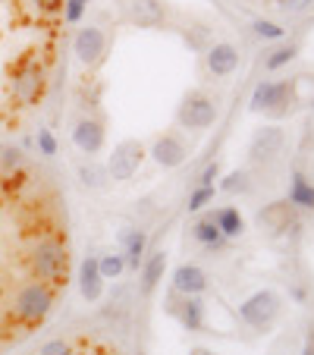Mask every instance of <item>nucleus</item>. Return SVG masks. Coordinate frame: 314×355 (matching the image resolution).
<instances>
[{"instance_id":"f257e3e1","label":"nucleus","mask_w":314,"mask_h":355,"mask_svg":"<svg viewBox=\"0 0 314 355\" xmlns=\"http://www.w3.org/2000/svg\"><path fill=\"white\" fill-rule=\"evenodd\" d=\"M67 268H69L67 245H60L57 239H44L35 245V252H32L35 280L47 283V286H60V283H67Z\"/></svg>"},{"instance_id":"7c9ffc66","label":"nucleus","mask_w":314,"mask_h":355,"mask_svg":"<svg viewBox=\"0 0 314 355\" xmlns=\"http://www.w3.org/2000/svg\"><path fill=\"white\" fill-rule=\"evenodd\" d=\"M38 355H73V346H69V343H63V340H51L47 346H41Z\"/></svg>"},{"instance_id":"f8f14e48","label":"nucleus","mask_w":314,"mask_h":355,"mask_svg":"<svg viewBox=\"0 0 314 355\" xmlns=\"http://www.w3.org/2000/svg\"><path fill=\"white\" fill-rule=\"evenodd\" d=\"M73 145L88 157L98 155L101 148H104V126L98 120H79L73 129Z\"/></svg>"},{"instance_id":"c9c22d12","label":"nucleus","mask_w":314,"mask_h":355,"mask_svg":"<svg viewBox=\"0 0 314 355\" xmlns=\"http://www.w3.org/2000/svg\"><path fill=\"white\" fill-rule=\"evenodd\" d=\"M311 355H314V349H311Z\"/></svg>"},{"instance_id":"dca6fc26","label":"nucleus","mask_w":314,"mask_h":355,"mask_svg":"<svg viewBox=\"0 0 314 355\" xmlns=\"http://www.w3.org/2000/svg\"><path fill=\"white\" fill-rule=\"evenodd\" d=\"M79 289H82V299L85 302H98L101 293H104V277L98 270V258L88 255L79 268Z\"/></svg>"},{"instance_id":"1a4fd4ad","label":"nucleus","mask_w":314,"mask_h":355,"mask_svg":"<svg viewBox=\"0 0 314 355\" xmlns=\"http://www.w3.org/2000/svg\"><path fill=\"white\" fill-rule=\"evenodd\" d=\"M104 51H107V35L101 32L98 26L79 28V35H76V41H73V54L79 57L85 67H94V63L104 57Z\"/></svg>"},{"instance_id":"7ed1b4c3","label":"nucleus","mask_w":314,"mask_h":355,"mask_svg":"<svg viewBox=\"0 0 314 355\" xmlns=\"http://www.w3.org/2000/svg\"><path fill=\"white\" fill-rule=\"evenodd\" d=\"M283 299L274 293V289H258L254 295H248L245 302L239 305V318L254 330H264L280 318Z\"/></svg>"},{"instance_id":"393cba45","label":"nucleus","mask_w":314,"mask_h":355,"mask_svg":"<svg viewBox=\"0 0 314 355\" xmlns=\"http://www.w3.org/2000/svg\"><path fill=\"white\" fill-rule=\"evenodd\" d=\"M248 189H252V176H248L245 170H233V173L223 176V182H220V192H227V195L248 192Z\"/></svg>"},{"instance_id":"f3484780","label":"nucleus","mask_w":314,"mask_h":355,"mask_svg":"<svg viewBox=\"0 0 314 355\" xmlns=\"http://www.w3.org/2000/svg\"><path fill=\"white\" fill-rule=\"evenodd\" d=\"M192 239L198 242V245H204L207 252H220V248L229 242V239H223L220 230H217L214 214H207V217H201V220L192 223Z\"/></svg>"},{"instance_id":"c756f323","label":"nucleus","mask_w":314,"mask_h":355,"mask_svg":"<svg viewBox=\"0 0 314 355\" xmlns=\"http://www.w3.org/2000/svg\"><path fill=\"white\" fill-rule=\"evenodd\" d=\"M85 0H67V3H63V19L67 22H79L82 16H85Z\"/></svg>"},{"instance_id":"bb28decb","label":"nucleus","mask_w":314,"mask_h":355,"mask_svg":"<svg viewBox=\"0 0 314 355\" xmlns=\"http://www.w3.org/2000/svg\"><path fill=\"white\" fill-rule=\"evenodd\" d=\"M214 192H217L214 186H198L192 195H189V211H201L204 205H211V201H214Z\"/></svg>"},{"instance_id":"39448f33","label":"nucleus","mask_w":314,"mask_h":355,"mask_svg":"<svg viewBox=\"0 0 314 355\" xmlns=\"http://www.w3.org/2000/svg\"><path fill=\"white\" fill-rule=\"evenodd\" d=\"M141 161H145V145L139 139H123L114 148V155L107 157V173L114 182H126L139 173Z\"/></svg>"},{"instance_id":"cd10ccee","label":"nucleus","mask_w":314,"mask_h":355,"mask_svg":"<svg viewBox=\"0 0 314 355\" xmlns=\"http://www.w3.org/2000/svg\"><path fill=\"white\" fill-rule=\"evenodd\" d=\"M277 7L286 16H305L314 10V0H277Z\"/></svg>"},{"instance_id":"423d86ee","label":"nucleus","mask_w":314,"mask_h":355,"mask_svg":"<svg viewBox=\"0 0 314 355\" xmlns=\"http://www.w3.org/2000/svg\"><path fill=\"white\" fill-rule=\"evenodd\" d=\"M120 10L126 22L139 28H157L167 22V3L164 0H120Z\"/></svg>"},{"instance_id":"9d476101","label":"nucleus","mask_w":314,"mask_h":355,"mask_svg":"<svg viewBox=\"0 0 314 355\" xmlns=\"http://www.w3.org/2000/svg\"><path fill=\"white\" fill-rule=\"evenodd\" d=\"M289 94H293V85L289 82H274V79H264L254 85L252 92V110H280L283 104L289 101Z\"/></svg>"},{"instance_id":"473e14b6","label":"nucleus","mask_w":314,"mask_h":355,"mask_svg":"<svg viewBox=\"0 0 314 355\" xmlns=\"http://www.w3.org/2000/svg\"><path fill=\"white\" fill-rule=\"evenodd\" d=\"M38 10H47V13H54V10H60L63 7V0H32Z\"/></svg>"},{"instance_id":"f03ea898","label":"nucleus","mask_w":314,"mask_h":355,"mask_svg":"<svg viewBox=\"0 0 314 355\" xmlns=\"http://www.w3.org/2000/svg\"><path fill=\"white\" fill-rule=\"evenodd\" d=\"M51 309H54V289L47 286V283H41V280L22 286L19 295L13 299V311L22 324L44 321V318L51 315Z\"/></svg>"},{"instance_id":"2eb2a0df","label":"nucleus","mask_w":314,"mask_h":355,"mask_svg":"<svg viewBox=\"0 0 314 355\" xmlns=\"http://www.w3.org/2000/svg\"><path fill=\"white\" fill-rule=\"evenodd\" d=\"M293 220H295V214H293V205H289V201H274V205H268V208L258 214L261 230H268L270 236L289 230L293 227Z\"/></svg>"},{"instance_id":"ddd939ff","label":"nucleus","mask_w":314,"mask_h":355,"mask_svg":"<svg viewBox=\"0 0 314 355\" xmlns=\"http://www.w3.org/2000/svg\"><path fill=\"white\" fill-rule=\"evenodd\" d=\"M120 245H123V261H126L129 270H139L141 261H145V248H148V236L145 230L129 227L120 233Z\"/></svg>"},{"instance_id":"6ab92c4d","label":"nucleus","mask_w":314,"mask_h":355,"mask_svg":"<svg viewBox=\"0 0 314 355\" xmlns=\"http://www.w3.org/2000/svg\"><path fill=\"white\" fill-rule=\"evenodd\" d=\"M289 205L293 208H305L314 211V186L308 182L305 173H293V182H289Z\"/></svg>"},{"instance_id":"72a5a7b5","label":"nucleus","mask_w":314,"mask_h":355,"mask_svg":"<svg viewBox=\"0 0 314 355\" xmlns=\"http://www.w3.org/2000/svg\"><path fill=\"white\" fill-rule=\"evenodd\" d=\"M192 355H211V352H204V349H195V352Z\"/></svg>"},{"instance_id":"4be33fe9","label":"nucleus","mask_w":314,"mask_h":355,"mask_svg":"<svg viewBox=\"0 0 314 355\" xmlns=\"http://www.w3.org/2000/svg\"><path fill=\"white\" fill-rule=\"evenodd\" d=\"M79 180L85 182L88 189H104L110 182V173H107V167H101V164H82Z\"/></svg>"},{"instance_id":"b1692460","label":"nucleus","mask_w":314,"mask_h":355,"mask_svg":"<svg viewBox=\"0 0 314 355\" xmlns=\"http://www.w3.org/2000/svg\"><path fill=\"white\" fill-rule=\"evenodd\" d=\"M98 270L104 280H116V277L126 270V261H123V252H110V255L98 258Z\"/></svg>"},{"instance_id":"4468645a","label":"nucleus","mask_w":314,"mask_h":355,"mask_svg":"<svg viewBox=\"0 0 314 355\" xmlns=\"http://www.w3.org/2000/svg\"><path fill=\"white\" fill-rule=\"evenodd\" d=\"M173 289L180 295H201L207 289V274L198 264H180L173 270Z\"/></svg>"},{"instance_id":"0eeeda50","label":"nucleus","mask_w":314,"mask_h":355,"mask_svg":"<svg viewBox=\"0 0 314 355\" xmlns=\"http://www.w3.org/2000/svg\"><path fill=\"white\" fill-rule=\"evenodd\" d=\"M283 145H286V135H283L280 126H261L248 141V157L254 164H268L280 155Z\"/></svg>"},{"instance_id":"aec40b11","label":"nucleus","mask_w":314,"mask_h":355,"mask_svg":"<svg viewBox=\"0 0 314 355\" xmlns=\"http://www.w3.org/2000/svg\"><path fill=\"white\" fill-rule=\"evenodd\" d=\"M164 270H167V252H154V255L141 264V293H151V289L164 280Z\"/></svg>"},{"instance_id":"e433bc0d","label":"nucleus","mask_w":314,"mask_h":355,"mask_svg":"<svg viewBox=\"0 0 314 355\" xmlns=\"http://www.w3.org/2000/svg\"><path fill=\"white\" fill-rule=\"evenodd\" d=\"M85 3H88V0H85Z\"/></svg>"},{"instance_id":"20e7f679","label":"nucleus","mask_w":314,"mask_h":355,"mask_svg":"<svg viewBox=\"0 0 314 355\" xmlns=\"http://www.w3.org/2000/svg\"><path fill=\"white\" fill-rule=\"evenodd\" d=\"M217 120V101L204 92H189L176 110V123L182 129H207Z\"/></svg>"},{"instance_id":"c85d7f7f","label":"nucleus","mask_w":314,"mask_h":355,"mask_svg":"<svg viewBox=\"0 0 314 355\" xmlns=\"http://www.w3.org/2000/svg\"><path fill=\"white\" fill-rule=\"evenodd\" d=\"M38 151L44 157H54L57 155V139L51 129H38Z\"/></svg>"},{"instance_id":"a878e982","label":"nucleus","mask_w":314,"mask_h":355,"mask_svg":"<svg viewBox=\"0 0 314 355\" xmlns=\"http://www.w3.org/2000/svg\"><path fill=\"white\" fill-rule=\"evenodd\" d=\"M252 32L258 35V38H264V41H283L286 38V28L277 26V22H270V19H254Z\"/></svg>"},{"instance_id":"5701e85b","label":"nucleus","mask_w":314,"mask_h":355,"mask_svg":"<svg viewBox=\"0 0 314 355\" xmlns=\"http://www.w3.org/2000/svg\"><path fill=\"white\" fill-rule=\"evenodd\" d=\"M295 57H299V44H283V47H277V51H270V57L264 60V67H268L270 73H277V69L289 67Z\"/></svg>"},{"instance_id":"412c9836","label":"nucleus","mask_w":314,"mask_h":355,"mask_svg":"<svg viewBox=\"0 0 314 355\" xmlns=\"http://www.w3.org/2000/svg\"><path fill=\"white\" fill-rule=\"evenodd\" d=\"M217 220V230H220L223 239H239L245 233V217L239 214V208H220L214 214Z\"/></svg>"},{"instance_id":"a211bd4d","label":"nucleus","mask_w":314,"mask_h":355,"mask_svg":"<svg viewBox=\"0 0 314 355\" xmlns=\"http://www.w3.org/2000/svg\"><path fill=\"white\" fill-rule=\"evenodd\" d=\"M176 318H180V324L189 334L204 330V302H201L198 295H186V299L176 305Z\"/></svg>"},{"instance_id":"2f4dec72","label":"nucleus","mask_w":314,"mask_h":355,"mask_svg":"<svg viewBox=\"0 0 314 355\" xmlns=\"http://www.w3.org/2000/svg\"><path fill=\"white\" fill-rule=\"evenodd\" d=\"M214 180H220V164H207L204 170H201V176H198V186H214Z\"/></svg>"},{"instance_id":"6e6552de","label":"nucleus","mask_w":314,"mask_h":355,"mask_svg":"<svg viewBox=\"0 0 314 355\" xmlns=\"http://www.w3.org/2000/svg\"><path fill=\"white\" fill-rule=\"evenodd\" d=\"M151 157H154V164H157V167H164V170L182 167V164L189 161V145L182 141V135L167 132V135H161V139L154 141Z\"/></svg>"},{"instance_id":"f704fd0d","label":"nucleus","mask_w":314,"mask_h":355,"mask_svg":"<svg viewBox=\"0 0 314 355\" xmlns=\"http://www.w3.org/2000/svg\"><path fill=\"white\" fill-rule=\"evenodd\" d=\"M302 355H311V349H305V352H302Z\"/></svg>"},{"instance_id":"9b49d317","label":"nucleus","mask_w":314,"mask_h":355,"mask_svg":"<svg viewBox=\"0 0 314 355\" xmlns=\"http://www.w3.org/2000/svg\"><path fill=\"white\" fill-rule=\"evenodd\" d=\"M204 63H207V73L214 76V79H227V76H233L236 69H239V51H236L233 44H227V41L211 44Z\"/></svg>"}]
</instances>
